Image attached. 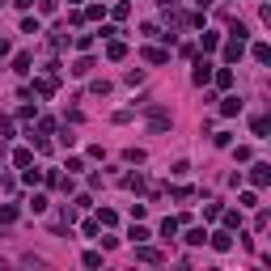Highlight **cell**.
<instances>
[{
    "label": "cell",
    "instance_id": "23",
    "mask_svg": "<svg viewBox=\"0 0 271 271\" xmlns=\"http://www.w3.org/2000/svg\"><path fill=\"white\" fill-rule=\"evenodd\" d=\"M21 30H26V34H43L38 30V17H26V21H21Z\"/></svg>",
    "mask_w": 271,
    "mask_h": 271
},
{
    "label": "cell",
    "instance_id": "27",
    "mask_svg": "<svg viewBox=\"0 0 271 271\" xmlns=\"http://www.w3.org/2000/svg\"><path fill=\"white\" fill-rule=\"evenodd\" d=\"M68 5H81V0H68Z\"/></svg>",
    "mask_w": 271,
    "mask_h": 271
},
{
    "label": "cell",
    "instance_id": "20",
    "mask_svg": "<svg viewBox=\"0 0 271 271\" xmlns=\"http://www.w3.org/2000/svg\"><path fill=\"white\" fill-rule=\"evenodd\" d=\"M127 238H132V246H136V242H148V229H140V225H132V233H127Z\"/></svg>",
    "mask_w": 271,
    "mask_h": 271
},
{
    "label": "cell",
    "instance_id": "22",
    "mask_svg": "<svg viewBox=\"0 0 271 271\" xmlns=\"http://www.w3.org/2000/svg\"><path fill=\"white\" fill-rule=\"evenodd\" d=\"M114 220H119V216H114L110 208H102V212H98V225H114Z\"/></svg>",
    "mask_w": 271,
    "mask_h": 271
},
{
    "label": "cell",
    "instance_id": "8",
    "mask_svg": "<svg viewBox=\"0 0 271 271\" xmlns=\"http://www.w3.org/2000/svg\"><path fill=\"white\" fill-rule=\"evenodd\" d=\"M238 110H242V98H225L220 102V114H225V119H233Z\"/></svg>",
    "mask_w": 271,
    "mask_h": 271
},
{
    "label": "cell",
    "instance_id": "11",
    "mask_svg": "<svg viewBox=\"0 0 271 271\" xmlns=\"http://www.w3.org/2000/svg\"><path fill=\"white\" fill-rule=\"evenodd\" d=\"M123 186H127V191H144V174H127Z\"/></svg>",
    "mask_w": 271,
    "mask_h": 271
},
{
    "label": "cell",
    "instance_id": "3",
    "mask_svg": "<svg viewBox=\"0 0 271 271\" xmlns=\"http://www.w3.org/2000/svg\"><path fill=\"white\" fill-rule=\"evenodd\" d=\"M136 258H140V263H161L166 254H161V250H152V246H144V242H136Z\"/></svg>",
    "mask_w": 271,
    "mask_h": 271
},
{
    "label": "cell",
    "instance_id": "25",
    "mask_svg": "<svg viewBox=\"0 0 271 271\" xmlns=\"http://www.w3.org/2000/svg\"><path fill=\"white\" fill-rule=\"evenodd\" d=\"M38 9H43V13H55V9H60V0H38Z\"/></svg>",
    "mask_w": 271,
    "mask_h": 271
},
{
    "label": "cell",
    "instance_id": "24",
    "mask_svg": "<svg viewBox=\"0 0 271 271\" xmlns=\"http://www.w3.org/2000/svg\"><path fill=\"white\" fill-rule=\"evenodd\" d=\"M85 267H102V254L98 250H85Z\"/></svg>",
    "mask_w": 271,
    "mask_h": 271
},
{
    "label": "cell",
    "instance_id": "13",
    "mask_svg": "<svg viewBox=\"0 0 271 271\" xmlns=\"http://www.w3.org/2000/svg\"><path fill=\"white\" fill-rule=\"evenodd\" d=\"M212 81H216L220 89H229L233 85V72H229V68H220V72H212Z\"/></svg>",
    "mask_w": 271,
    "mask_h": 271
},
{
    "label": "cell",
    "instance_id": "5",
    "mask_svg": "<svg viewBox=\"0 0 271 271\" xmlns=\"http://www.w3.org/2000/svg\"><path fill=\"white\" fill-rule=\"evenodd\" d=\"M250 182H254V186H267V182H271V166H263V161H258V166L250 170Z\"/></svg>",
    "mask_w": 271,
    "mask_h": 271
},
{
    "label": "cell",
    "instance_id": "19",
    "mask_svg": "<svg viewBox=\"0 0 271 271\" xmlns=\"http://www.w3.org/2000/svg\"><path fill=\"white\" fill-rule=\"evenodd\" d=\"M174 233H178V220H170V216H166V225H161V238H166V242H170V238H174Z\"/></svg>",
    "mask_w": 271,
    "mask_h": 271
},
{
    "label": "cell",
    "instance_id": "18",
    "mask_svg": "<svg viewBox=\"0 0 271 271\" xmlns=\"http://www.w3.org/2000/svg\"><path fill=\"white\" fill-rule=\"evenodd\" d=\"M106 55H110V60H123L127 47H123V43H110V47H106Z\"/></svg>",
    "mask_w": 271,
    "mask_h": 271
},
{
    "label": "cell",
    "instance_id": "9",
    "mask_svg": "<svg viewBox=\"0 0 271 271\" xmlns=\"http://www.w3.org/2000/svg\"><path fill=\"white\" fill-rule=\"evenodd\" d=\"M30 64H34V60H30V51H21L17 60H13V72H17V76H26V72H30Z\"/></svg>",
    "mask_w": 271,
    "mask_h": 271
},
{
    "label": "cell",
    "instance_id": "17",
    "mask_svg": "<svg viewBox=\"0 0 271 271\" xmlns=\"http://www.w3.org/2000/svg\"><path fill=\"white\" fill-rule=\"evenodd\" d=\"M204 242H208L204 229H191V233H186V246H204Z\"/></svg>",
    "mask_w": 271,
    "mask_h": 271
},
{
    "label": "cell",
    "instance_id": "16",
    "mask_svg": "<svg viewBox=\"0 0 271 271\" xmlns=\"http://www.w3.org/2000/svg\"><path fill=\"white\" fill-rule=\"evenodd\" d=\"M254 60H258V64L271 60V47H267V43H254Z\"/></svg>",
    "mask_w": 271,
    "mask_h": 271
},
{
    "label": "cell",
    "instance_id": "7",
    "mask_svg": "<svg viewBox=\"0 0 271 271\" xmlns=\"http://www.w3.org/2000/svg\"><path fill=\"white\" fill-rule=\"evenodd\" d=\"M225 60H229V64L242 60V38H229V43H225Z\"/></svg>",
    "mask_w": 271,
    "mask_h": 271
},
{
    "label": "cell",
    "instance_id": "4",
    "mask_svg": "<svg viewBox=\"0 0 271 271\" xmlns=\"http://www.w3.org/2000/svg\"><path fill=\"white\" fill-rule=\"evenodd\" d=\"M191 81H195V85H208V81H212V64H208V60H199V64H195V72H191Z\"/></svg>",
    "mask_w": 271,
    "mask_h": 271
},
{
    "label": "cell",
    "instance_id": "2",
    "mask_svg": "<svg viewBox=\"0 0 271 271\" xmlns=\"http://www.w3.org/2000/svg\"><path fill=\"white\" fill-rule=\"evenodd\" d=\"M148 127H152V132H166V127H170V110L152 106V114H148Z\"/></svg>",
    "mask_w": 271,
    "mask_h": 271
},
{
    "label": "cell",
    "instance_id": "12",
    "mask_svg": "<svg viewBox=\"0 0 271 271\" xmlns=\"http://www.w3.org/2000/svg\"><path fill=\"white\" fill-rule=\"evenodd\" d=\"M144 60H148V64H166V60H170V55H166V51H161V47H148V51H144Z\"/></svg>",
    "mask_w": 271,
    "mask_h": 271
},
{
    "label": "cell",
    "instance_id": "14",
    "mask_svg": "<svg viewBox=\"0 0 271 271\" xmlns=\"http://www.w3.org/2000/svg\"><path fill=\"white\" fill-rule=\"evenodd\" d=\"M199 43H204V51H212V47H220V34H212V30H204V34H199Z\"/></svg>",
    "mask_w": 271,
    "mask_h": 271
},
{
    "label": "cell",
    "instance_id": "10",
    "mask_svg": "<svg viewBox=\"0 0 271 271\" xmlns=\"http://www.w3.org/2000/svg\"><path fill=\"white\" fill-rule=\"evenodd\" d=\"M93 72V60H89V55H81V60L72 64V76H89Z\"/></svg>",
    "mask_w": 271,
    "mask_h": 271
},
{
    "label": "cell",
    "instance_id": "6",
    "mask_svg": "<svg viewBox=\"0 0 271 271\" xmlns=\"http://www.w3.org/2000/svg\"><path fill=\"white\" fill-rule=\"evenodd\" d=\"M212 250H220V254H225V250H233V238H229V233H212Z\"/></svg>",
    "mask_w": 271,
    "mask_h": 271
},
{
    "label": "cell",
    "instance_id": "21",
    "mask_svg": "<svg viewBox=\"0 0 271 271\" xmlns=\"http://www.w3.org/2000/svg\"><path fill=\"white\" fill-rule=\"evenodd\" d=\"M220 216H225V225H229V229H238V225H242V212H220Z\"/></svg>",
    "mask_w": 271,
    "mask_h": 271
},
{
    "label": "cell",
    "instance_id": "15",
    "mask_svg": "<svg viewBox=\"0 0 271 271\" xmlns=\"http://www.w3.org/2000/svg\"><path fill=\"white\" fill-rule=\"evenodd\" d=\"M13 220H17V208L5 204V208H0V225H13Z\"/></svg>",
    "mask_w": 271,
    "mask_h": 271
},
{
    "label": "cell",
    "instance_id": "1",
    "mask_svg": "<svg viewBox=\"0 0 271 271\" xmlns=\"http://www.w3.org/2000/svg\"><path fill=\"white\" fill-rule=\"evenodd\" d=\"M55 85H60V76H51V72H47V76H38V81H34V93H38V98H51V93H55Z\"/></svg>",
    "mask_w": 271,
    "mask_h": 271
},
{
    "label": "cell",
    "instance_id": "26",
    "mask_svg": "<svg viewBox=\"0 0 271 271\" xmlns=\"http://www.w3.org/2000/svg\"><path fill=\"white\" fill-rule=\"evenodd\" d=\"M13 5H17V9H30V5H34V0H13Z\"/></svg>",
    "mask_w": 271,
    "mask_h": 271
}]
</instances>
